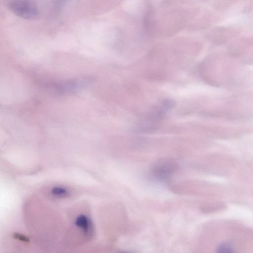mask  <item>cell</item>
<instances>
[{
  "label": "cell",
  "instance_id": "cell-1",
  "mask_svg": "<svg viewBox=\"0 0 253 253\" xmlns=\"http://www.w3.org/2000/svg\"><path fill=\"white\" fill-rule=\"evenodd\" d=\"M8 7L15 15L24 19H35L39 16L38 7L33 0H11Z\"/></svg>",
  "mask_w": 253,
  "mask_h": 253
},
{
  "label": "cell",
  "instance_id": "cell-2",
  "mask_svg": "<svg viewBox=\"0 0 253 253\" xmlns=\"http://www.w3.org/2000/svg\"><path fill=\"white\" fill-rule=\"evenodd\" d=\"M176 164L172 160L162 159L156 162L152 167V174L161 181L169 180L177 169Z\"/></svg>",
  "mask_w": 253,
  "mask_h": 253
},
{
  "label": "cell",
  "instance_id": "cell-3",
  "mask_svg": "<svg viewBox=\"0 0 253 253\" xmlns=\"http://www.w3.org/2000/svg\"><path fill=\"white\" fill-rule=\"evenodd\" d=\"M75 225L84 235L87 237L92 235L93 231L92 223L86 215L82 214L77 216L75 220Z\"/></svg>",
  "mask_w": 253,
  "mask_h": 253
},
{
  "label": "cell",
  "instance_id": "cell-4",
  "mask_svg": "<svg viewBox=\"0 0 253 253\" xmlns=\"http://www.w3.org/2000/svg\"><path fill=\"white\" fill-rule=\"evenodd\" d=\"M50 194L56 198H64L69 195V190L61 186H55L53 187L50 191Z\"/></svg>",
  "mask_w": 253,
  "mask_h": 253
},
{
  "label": "cell",
  "instance_id": "cell-5",
  "mask_svg": "<svg viewBox=\"0 0 253 253\" xmlns=\"http://www.w3.org/2000/svg\"><path fill=\"white\" fill-rule=\"evenodd\" d=\"M175 105V102L173 100L166 98L162 101L160 106L165 111H168L172 109Z\"/></svg>",
  "mask_w": 253,
  "mask_h": 253
},
{
  "label": "cell",
  "instance_id": "cell-6",
  "mask_svg": "<svg viewBox=\"0 0 253 253\" xmlns=\"http://www.w3.org/2000/svg\"><path fill=\"white\" fill-rule=\"evenodd\" d=\"M216 252L219 253H231L234 251L230 245L226 243H222L217 247Z\"/></svg>",
  "mask_w": 253,
  "mask_h": 253
},
{
  "label": "cell",
  "instance_id": "cell-7",
  "mask_svg": "<svg viewBox=\"0 0 253 253\" xmlns=\"http://www.w3.org/2000/svg\"><path fill=\"white\" fill-rule=\"evenodd\" d=\"M14 237L17 240L24 242H28L30 241L29 238L28 237L20 233H14Z\"/></svg>",
  "mask_w": 253,
  "mask_h": 253
},
{
  "label": "cell",
  "instance_id": "cell-8",
  "mask_svg": "<svg viewBox=\"0 0 253 253\" xmlns=\"http://www.w3.org/2000/svg\"><path fill=\"white\" fill-rule=\"evenodd\" d=\"M65 0L66 1V0H58V2H59V4H61L62 3H63Z\"/></svg>",
  "mask_w": 253,
  "mask_h": 253
}]
</instances>
